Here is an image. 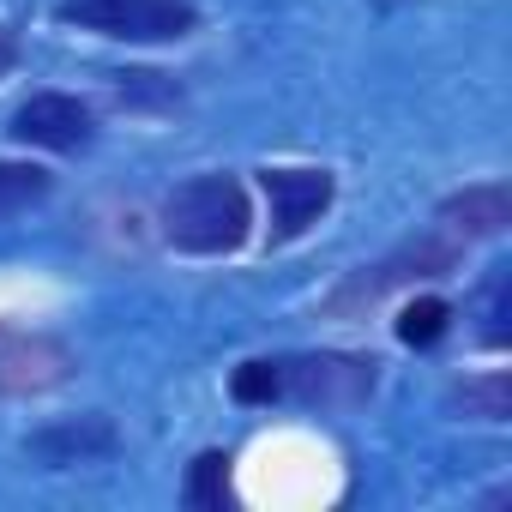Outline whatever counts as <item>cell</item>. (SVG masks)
I'll use <instances>...</instances> for the list:
<instances>
[{
  "instance_id": "ba28073f",
  "label": "cell",
  "mask_w": 512,
  "mask_h": 512,
  "mask_svg": "<svg viewBox=\"0 0 512 512\" xmlns=\"http://www.w3.org/2000/svg\"><path fill=\"white\" fill-rule=\"evenodd\" d=\"M115 446H121V428H115L103 410L73 416V422H55V428H37V434L25 440V452H31V458H43L49 470H67V464H97V458H109Z\"/></svg>"
},
{
  "instance_id": "3957f363",
  "label": "cell",
  "mask_w": 512,
  "mask_h": 512,
  "mask_svg": "<svg viewBox=\"0 0 512 512\" xmlns=\"http://www.w3.org/2000/svg\"><path fill=\"white\" fill-rule=\"evenodd\" d=\"M380 386L374 356L350 350H308V356H278V404H308V410H356Z\"/></svg>"
},
{
  "instance_id": "5b68a950",
  "label": "cell",
  "mask_w": 512,
  "mask_h": 512,
  "mask_svg": "<svg viewBox=\"0 0 512 512\" xmlns=\"http://www.w3.org/2000/svg\"><path fill=\"white\" fill-rule=\"evenodd\" d=\"M260 187H266V205H272V247H290L302 241L338 199V181L332 169H290V163H272L260 169Z\"/></svg>"
},
{
  "instance_id": "8992f818",
  "label": "cell",
  "mask_w": 512,
  "mask_h": 512,
  "mask_svg": "<svg viewBox=\"0 0 512 512\" xmlns=\"http://www.w3.org/2000/svg\"><path fill=\"white\" fill-rule=\"evenodd\" d=\"M79 374L73 344L49 338V332H13L0 338V398H43L55 386H67Z\"/></svg>"
},
{
  "instance_id": "277c9868",
  "label": "cell",
  "mask_w": 512,
  "mask_h": 512,
  "mask_svg": "<svg viewBox=\"0 0 512 512\" xmlns=\"http://www.w3.org/2000/svg\"><path fill=\"white\" fill-rule=\"evenodd\" d=\"M61 25H79L109 43H181L199 25L193 0H67Z\"/></svg>"
},
{
  "instance_id": "9a60e30c",
  "label": "cell",
  "mask_w": 512,
  "mask_h": 512,
  "mask_svg": "<svg viewBox=\"0 0 512 512\" xmlns=\"http://www.w3.org/2000/svg\"><path fill=\"white\" fill-rule=\"evenodd\" d=\"M488 350H506V278H494L488 290V332H482Z\"/></svg>"
},
{
  "instance_id": "4fadbf2b",
  "label": "cell",
  "mask_w": 512,
  "mask_h": 512,
  "mask_svg": "<svg viewBox=\"0 0 512 512\" xmlns=\"http://www.w3.org/2000/svg\"><path fill=\"white\" fill-rule=\"evenodd\" d=\"M446 326H452V308H446L440 296H416V302H404V314H398V338H404L410 350L440 344V338H446Z\"/></svg>"
},
{
  "instance_id": "52a82bcc",
  "label": "cell",
  "mask_w": 512,
  "mask_h": 512,
  "mask_svg": "<svg viewBox=\"0 0 512 512\" xmlns=\"http://www.w3.org/2000/svg\"><path fill=\"white\" fill-rule=\"evenodd\" d=\"M19 145H37V151H85L91 145V133H97V115H91V103L85 97H73V91H37V97H25L19 109H13V127H7Z\"/></svg>"
},
{
  "instance_id": "6da1fadb",
  "label": "cell",
  "mask_w": 512,
  "mask_h": 512,
  "mask_svg": "<svg viewBox=\"0 0 512 512\" xmlns=\"http://www.w3.org/2000/svg\"><path fill=\"white\" fill-rule=\"evenodd\" d=\"M253 235V199L235 175L211 169L181 181L163 199V241L175 253H193V260H217V253H235Z\"/></svg>"
},
{
  "instance_id": "7c38bea8",
  "label": "cell",
  "mask_w": 512,
  "mask_h": 512,
  "mask_svg": "<svg viewBox=\"0 0 512 512\" xmlns=\"http://www.w3.org/2000/svg\"><path fill=\"white\" fill-rule=\"evenodd\" d=\"M49 187H55V175H49V169L0 157V217H13V211H31L37 199H49Z\"/></svg>"
},
{
  "instance_id": "8fae6325",
  "label": "cell",
  "mask_w": 512,
  "mask_h": 512,
  "mask_svg": "<svg viewBox=\"0 0 512 512\" xmlns=\"http://www.w3.org/2000/svg\"><path fill=\"white\" fill-rule=\"evenodd\" d=\"M229 464H235V458L217 452V446L199 452V458L187 464V488H181V500L199 506V512H223V506H229Z\"/></svg>"
},
{
  "instance_id": "9c48e42d",
  "label": "cell",
  "mask_w": 512,
  "mask_h": 512,
  "mask_svg": "<svg viewBox=\"0 0 512 512\" xmlns=\"http://www.w3.org/2000/svg\"><path fill=\"white\" fill-rule=\"evenodd\" d=\"M434 217H440V229H452L458 241L506 235V223H512V181H470V187L446 193Z\"/></svg>"
},
{
  "instance_id": "7a4b0ae2",
  "label": "cell",
  "mask_w": 512,
  "mask_h": 512,
  "mask_svg": "<svg viewBox=\"0 0 512 512\" xmlns=\"http://www.w3.org/2000/svg\"><path fill=\"white\" fill-rule=\"evenodd\" d=\"M464 247H470V241H458L452 229H428V235L398 241L386 260L350 272V278L326 296V320H362V314H374V308H380L386 296H398V290H416V284L452 278V272L464 266Z\"/></svg>"
},
{
  "instance_id": "5bb4252c",
  "label": "cell",
  "mask_w": 512,
  "mask_h": 512,
  "mask_svg": "<svg viewBox=\"0 0 512 512\" xmlns=\"http://www.w3.org/2000/svg\"><path fill=\"white\" fill-rule=\"evenodd\" d=\"M235 404H278V356H260V362H241L235 380H229Z\"/></svg>"
},
{
  "instance_id": "30bf717a",
  "label": "cell",
  "mask_w": 512,
  "mask_h": 512,
  "mask_svg": "<svg viewBox=\"0 0 512 512\" xmlns=\"http://www.w3.org/2000/svg\"><path fill=\"white\" fill-rule=\"evenodd\" d=\"M452 410H464L470 422H506L512 416V374L488 368V374H464L452 386Z\"/></svg>"
},
{
  "instance_id": "2e32d148",
  "label": "cell",
  "mask_w": 512,
  "mask_h": 512,
  "mask_svg": "<svg viewBox=\"0 0 512 512\" xmlns=\"http://www.w3.org/2000/svg\"><path fill=\"white\" fill-rule=\"evenodd\" d=\"M13 67H19V37H13V31H0V79H7Z\"/></svg>"
}]
</instances>
